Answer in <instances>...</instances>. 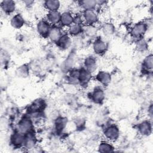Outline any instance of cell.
Returning a JSON list of instances; mask_svg holds the SVG:
<instances>
[{
    "label": "cell",
    "mask_w": 153,
    "mask_h": 153,
    "mask_svg": "<svg viewBox=\"0 0 153 153\" xmlns=\"http://www.w3.org/2000/svg\"><path fill=\"white\" fill-rule=\"evenodd\" d=\"M16 130L26 134L34 131V125L33 120L29 115L22 117L17 124Z\"/></svg>",
    "instance_id": "obj_1"
},
{
    "label": "cell",
    "mask_w": 153,
    "mask_h": 153,
    "mask_svg": "<svg viewBox=\"0 0 153 153\" xmlns=\"http://www.w3.org/2000/svg\"><path fill=\"white\" fill-rule=\"evenodd\" d=\"M148 29V25L146 22L141 21L135 23L130 30V35L136 40L143 38Z\"/></svg>",
    "instance_id": "obj_2"
},
{
    "label": "cell",
    "mask_w": 153,
    "mask_h": 153,
    "mask_svg": "<svg viewBox=\"0 0 153 153\" xmlns=\"http://www.w3.org/2000/svg\"><path fill=\"white\" fill-rule=\"evenodd\" d=\"M103 133L105 139L111 142L117 141L120 135L119 127L115 124H111L107 126L103 130Z\"/></svg>",
    "instance_id": "obj_3"
},
{
    "label": "cell",
    "mask_w": 153,
    "mask_h": 153,
    "mask_svg": "<svg viewBox=\"0 0 153 153\" xmlns=\"http://www.w3.org/2000/svg\"><path fill=\"white\" fill-rule=\"evenodd\" d=\"M81 19L84 25H96L99 20L96 10H84L81 14Z\"/></svg>",
    "instance_id": "obj_4"
},
{
    "label": "cell",
    "mask_w": 153,
    "mask_h": 153,
    "mask_svg": "<svg viewBox=\"0 0 153 153\" xmlns=\"http://www.w3.org/2000/svg\"><path fill=\"white\" fill-rule=\"evenodd\" d=\"M92 48L96 54L101 56L107 51L108 44L101 37H96L92 43Z\"/></svg>",
    "instance_id": "obj_5"
},
{
    "label": "cell",
    "mask_w": 153,
    "mask_h": 153,
    "mask_svg": "<svg viewBox=\"0 0 153 153\" xmlns=\"http://www.w3.org/2000/svg\"><path fill=\"white\" fill-rule=\"evenodd\" d=\"M84 26L81 17H75V22L68 28V33L71 36H78L83 33Z\"/></svg>",
    "instance_id": "obj_6"
},
{
    "label": "cell",
    "mask_w": 153,
    "mask_h": 153,
    "mask_svg": "<svg viewBox=\"0 0 153 153\" xmlns=\"http://www.w3.org/2000/svg\"><path fill=\"white\" fill-rule=\"evenodd\" d=\"M51 27V25L45 19L39 20L36 24V30L38 34L44 38H48Z\"/></svg>",
    "instance_id": "obj_7"
},
{
    "label": "cell",
    "mask_w": 153,
    "mask_h": 153,
    "mask_svg": "<svg viewBox=\"0 0 153 153\" xmlns=\"http://www.w3.org/2000/svg\"><path fill=\"white\" fill-rule=\"evenodd\" d=\"M137 130L142 136L146 137L150 136L152 131L151 120H145L139 123L137 126Z\"/></svg>",
    "instance_id": "obj_8"
},
{
    "label": "cell",
    "mask_w": 153,
    "mask_h": 153,
    "mask_svg": "<svg viewBox=\"0 0 153 153\" xmlns=\"http://www.w3.org/2000/svg\"><path fill=\"white\" fill-rule=\"evenodd\" d=\"M88 97L94 103L101 104L105 100V93L102 87H97L89 93Z\"/></svg>",
    "instance_id": "obj_9"
},
{
    "label": "cell",
    "mask_w": 153,
    "mask_h": 153,
    "mask_svg": "<svg viewBox=\"0 0 153 153\" xmlns=\"http://www.w3.org/2000/svg\"><path fill=\"white\" fill-rule=\"evenodd\" d=\"M24 141L25 134L16 130L11 134L10 138V143L14 148H20L23 147Z\"/></svg>",
    "instance_id": "obj_10"
},
{
    "label": "cell",
    "mask_w": 153,
    "mask_h": 153,
    "mask_svg": "<svg viewBox=\"0 0 153 153\" xmlns=\"http://www.w3.org/2000/svg\"><path fill=\"white\" fill-rule=\"evenodd\" d=\"M46 106L45 102L44 100L39 99L34 102L29 106V109L27 110L28 114H34V115H39L41 114L42 111H44Z\"/></svg>",
    "instance_id": "obj_11"
},
{
    "label": "cell",
    "mask_w": 153,
    "mask_h": 153,
    "mask_svg": "<svg viewBox=\"0 0 153 153\" xmlns=\"http://www.w3.org/2000/svg\"><path fill=\"white\" fill-rule=\"evenodd\" d=\"M95 79L101 85L107 87L110 84L112 81V76L109 72L105 71H100L96 74Z\"/></svg>",
    "instance_id": "obj_12"
},
{
    "label": "cell",
    "mask_w": 153,
    "mask_h": 153,
    "mask_svg": "<svg viewBox=\"0 0 153 153\" xmlns=\"http://www.w3.org/2000/svg\"><path fill=\"white\" fill-rule=\"evenodd\" d=\"M75 16L69 11H65L61 13L60 25L64 27H69L75 22Z\"/></svg>",
    "instance_id": "obj_13"
},
{
    "label": "cell",
    "mask_w": 153,
    "mask_h": 153,
    "mask_svg": "<svg viewBox=\"0 0 153 153\" xmlns=\"http://www.w3.org/2000/svg\"><path fill=\"white\" fill-rule=\"evenodd\" d=\"M0 6L2 11L7 15L14 13L16 10V2L12 0H3L1 1Z\"/></svg>",
    "instance_id": "obj_14"
},
{
    "label": "cell",
    "mask_w": 153,
    "mask_h": 153,
    "mask_svg": "<svg viewBox=\"0 0 153 153\" xmlns=\"http://www.w3.org/2000/svg\"><path fill=\"white\" fill-rule=\"evenodd\" d=\"M63 34V33L61 27L58 26H51L48 35V38L51 42L56 44Z\"/></svg>",
    "instance_id": "obj_15"
},
{
    "label": "cell",
    "mask_w": 153,
    "mask_h": 153,
    "mask_svg": "<svg viewBox=\"0 0 153 153\" xmlns=\"http://www.w3.org/2000/svg\"><path fill=\"white\" fill-rule=\"evenodd\" d=\"M84 67L87 71L90 72L91 74L94 73L97 67V60L93 56H88L85 58L83 62Z\"/></svg>",
    "instance_id": "obj_16"
},
{
    "label": "cell",
    "mask_w": 153,
    "mask_h": 153,
    "mask_svg": "<svg viewBox=\"0 0 153 153\" xmlns=\"http://www.w3.org/2000/svg\"><path fill=\"white\" fill-rule=\"evenodd\" d=\"M37 143V139L35 132H30L25 134V141L23 148L27 149H31L36 146Z\"/></svg>",
    "instance_id": "obj_17"
},
{
    "label": "cell",
    "mask_w": 153,
    "mask_h": 153,
    "mask_svg": "<svg viewBox=\"0 0 153 153\" xmlns=\"http://www.w3.org/2000/svg\"><path fill=\"white\" fill-rule=\"evenodd\" d=\"M92 78V74L87 71L84 68L79 69V84L81 86H86Z\"/></svg>",
    "instance_id": "obj_18"
},
{
    "label": "cell",
    "mask_w": 153,
    "mask_h": 153,
    "mask_svg": "<svg viewBox=\"0 0 153 153\" xmlns=\"http://www.w3.org/2000/svg\"><path fill=\"white\" fill-rule=\"evenodd\" d=\"M61 13L59 11H48L47 13L45 19L51 25V26H57L60 24Z\"/></svg>",
    "instance_id": "obj_19"
},
{
    "label": "cell",
    "mask_w": 153,
    "mask_h": 153,
    "mask_svg": "<svg viewBox=\"0 0 153 153\" xmlns=\"http://www.w3.org/2000/svg\"><path fill=\"white\" fill-rule=\"evenodd\" d=\"M10 25L13 28L19 29L23 27L25 25V20L21 14L17 13L11 17Z\"/></svg>",
    "instance_id": "obj_20"
},
{
    "label": "cell",
    "mask_w": 153,
    "mask_h": 153,
    "mask_svg": "<svg viewBox=\"0 0 153 153\" xmlns=\"http://www.w3.org/2000/svg\"><path fill=\"white\" fill-rule=\"evenodd\" d=\"M56 44L61 50H67L72 44L71 36L68 33H63Z\"/></svg>",
    "instance_id": "obj_21"
},
{
    "label": "cell",
    "mask_w": 153,
    "mask_h": 153,
    "mask_svg": "<svg viewBox=\"0 0 153 153\" xmlns=\"http://www.w3.org/2000/svg\"><path fill=\"white\" fill-rule=\"evenodd\" d=\"M97 151L101 153H109L115 151V147L112 142L107 140H103L100 142L97 146Z\"/></svg>",
    "instance_id": "obj_22"
},
{
    "label": "cell",
    "mask_w": 153,
    "mask_h": 153,
    "mask_svg": "<svg viewBox=\"0 0 153 153\" xmlns=\"http://www.w3.org/2000/svg\"><path fill=\"white\" fill-rule=\"evenodd\" d=\"M67 80L68 82L71 85L79 84V69H72L68 72Z\"/></svg>",
    "instance_id": "obj_23"
},
{
    "label": "cell",
    "mask_w": 153,
    "mask_h": 153,
    "mask_svg": "<svg viewBox=\"0 0 153 153\" xmlns=\"http://www.w3.org/2000/svg\"><path fill=\"white\" fill-rule=\"evenodd\" d=\"M101 30L105 36H111L115 32V26L112 23L106 22L101 26Z\"/></svg>",
    "instance_id": "obj_24"
},
{
    "label": "cell",
    "mask_w": 153,
    "mask_h": 153,
    "mask_svg": "<svg viewBox=\"0 0 153 153\" xmlns=\"http://www.w3.org/2000/svg\"><path fill=\"white\" fill-rule=\"evenodd\" d=\"M44 8L48 11H59L61 4L58 0H46L43 2Z\"/></svg>",
    "instance_id": "obj_25"
},
{
    "label": "cell",
    "mask_w": 153,
    "mask_h": 153,
    "mask_svg": "<svg viewBox=\"0 0 153 153\" xmlns=\"http://www.w3.org/2000/svg\"><path fill=\"white\" fill-rule=\"evenodd\" d=\"M68 124V119L64 117H57L54 122L55 130L57 133L62 132L66 128Z\"/></svg>",
    "instance_id": "obj_26"
},
{
    "label": "cell",
    "mask_w": 153,
    "mask_h": 153,
    "mask_svg": "<svg viewBox=\"0 0 153 153\" xmlns=\"http://www.w3.org/2000/svg\"><path fill=\"white\" fill-rule=\"evenodd\" d=\"M79 6L84 10H96L97 7V1L95 0H84L78 1Z\"/></svg>",
    "instance_id": "obj_27"
},
{
    "label": "cell",
    "mask_w": 153,
    "mask_h": 153,
    "mask_svg": "<svg viewBox=\"0 0 153 153\" xmlns=\"http://www.w3.org/2000/svg\"><path fill=\"white\" fill-rule=\"evenodd\" d=\"M149 44L148 42L143 38L138 39L135 41V49L138 52L143 53L148 50Z\"/></svg>",
    "instance_id": "obj_28"
},
{
    "label": "cell",
    "mask_w": 153,
    "mask_h": 153,
    "mask_svg": "<svg viewBox=\"0 0 153 153\" xmlns=\"http://www.w3.org/2000/svg\"><path fill=\"white\" fill-rule=\"evenodd\" d=\"M153 66V56L152 53L146 55L142 61V67L147 71H151Z\"/></svg>",
    "instance_id": "obj_29"
},
{
    "label": "cell",
    "mask_w": 153,
    "mask_h": 153,
    "mask_svg": "<svg viewBox=\"0 0 153 153\" xmlns=\"http://www.w3.org/2000/svg\"><path fill=\"white\" fill-rule=\"evenodd\" d=\"M98 29L96 25H84V32L87 36L94 37L97 33Z\"/></svg>",
    "instance_id": "obj_30"
},
{
    "label": "cell",
    "mask_w": 153,
    "mask_h": 153,
    "mask_svg": "<svg viewBox=\"0 0 153 153\" xmlns=\"http://www.w3.org/2000/svg\"><path fill=\"white\" fill-rule=\"evenodd\" d=\"M16 72L18 77L26 78L29 74V68L26 64L22 65L19 66Z\"/></svg>",
    "instance_id": "obj_31"
},
{
    "label": "cell",
    "mask_w": 153,
    "mask_h": 153,
    "mask_svg": "<svg viewBox=\"0 0 153 153\" xmlns=\"http://www.w3.org/2000/svg\"><path fill=\"white\" fill-rule=\"evenodd\" d=\"M73 63H74V60L72 59H68L66 60V61L64 62V69L65 70L67 69L68 72L71 69H73L72 66H73Z\"/></svg>",
    "instance_id": "obj_32"
},
{
    "label": "cell",
    "mask_w": 153,
    "mask_h": 153,
    "mask_svg": "<svg viewBox=\"0 0 153 153\" xmlns=\"http://www.w3.org/2000/svg\"><path fill=\"white\" fill-rule=\"evenodd\" d=\"M148 114L150 117V120H152V114H153V108H152V103L148 107Z\"/></svg>",
    "instance_id": "obj_33"
},
{
    "label": "cell",
    "mask_w": 153,
    "mask_h": 153,
    "mask_svg": "<svg viewBox=\"0 0 153 153\" xmlns=\"http://www.w3.org/2000/svg\"><path fill=\"white\" fill-rule=\"evenodd\" d=\"M23 4L25 5L26 6H31L34 4L33 1H30V0H26V1H22Z\"/></svg>",
    "instance_id": "obj_34"
}]
</instances>
